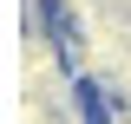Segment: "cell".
Here are the masks:
<instances>
[{
    "mask_svg": "<svg viewBox=\"0 0 131 124\" xmlns=\"http://www.w3.org/2000/svg\"><path fill=\"white\" fill-rule=\"evenodd\" d=\"M46 124H59V118H46Z\"/></svg>",
    "mask_w": 131,
    "mask_h": 124,
    "instance_id": "obj_1",
    "label": "cell"
}]
</instances>
